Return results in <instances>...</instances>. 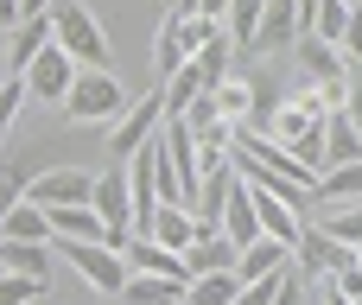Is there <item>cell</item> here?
Masks as SVG:
<instances>
[{
    "instance_id": "30bf717a",
    "label": "cell",
    "mask_w": 362,
    "mask_h": 305,
    "mask_svg": "<svg viewBox=\"0 0 362 305\" xmlns=\"http://www.w3.org/2000/svg\"><path fill=\"white\" fill-rule=\"evenodd\" d=\"M286 57H293V70H305V83H331V76H350L344 51H337L331 38H318V32H299Z\"/></svg>"
},
{
    "instance_id": "4fadbf2b",
    "label": "cell",
    "mask_w": 362,
    "mask_h": 305,
    "mask_svg": "<svg viewBox=\"0 0 362 305\" xmlns=\"http://www.w3.org/2000/svg\"><path fill=\"white\" fill-rule=\"evenodd\" d=\"M223 236L235 242V248H248V242H261L267 229H261V210H255V185L242 178L235 185V197H229V210H223Z\"/></svg>"
},
{
    "instance_id": "3957f363",
    "label": "cell",
    "mask_w": 362,
    "mask_h": 305,
    "mask_svg": "<svg viewBox=\"0 0 362 305\" xmlns=\"http://www.w3.org/2000/svg\"><path fill=\"white\" fill-rule=\"evenodd\" d=\"M165 121H172V108H165V83H159V89H146L140 102H127V115L108 127V159H134L146 140H159Z\"/></svg>"
},
{
    "instance_id": "f35d334b",
    "label": "cell",
    "mask_w": 362,
    "mask_h": 305,
    "mask_svg": "<svg viewBox=\"0 0 362 305\" xmlns=\"http://www.w3.org/2000/svg\"><path fill=\"white\" fill-rule=\"evenodd\" d=\"M356 83H362V70H356Z\"/></svg>"
},
{
    "instance_id": "d6a6232c",
    "label": "cell",
    "mask_w": 362,
    "mask_h": 305,
    "mask_svg": "<svg viewBox=\"0 0 362 305\" xmlns=\"http://www.w3.org/2000/svg\"><path fill=\"white\" fill-rule=\"evenodd\" d=\"M274 305H305V274H299V261L286 267V280H280V299Z\"/></svg>"
},
{
    "instance_id": "8fae6325",
    "label": "cell",
    "mask_w": 362,
    "mask_h": 305,
    "mask_svg": "<svg viewBox=\"0 0 362 305\" xmlns=\"http://www.w3.org/2000/svg\"><path fill=\"white\" fill-rule=\"evenodd\" d=\"M127 267L134 274H165V280H185L191 287V261L178 255V248H165V242H153V236H127Z\"/></svg>"
},
{
    "instance_id": "8d00e7d4",
    "label": "cell",
    "mask_w": 362,
    "mask_h": 305,
    "mask_svg": "<svg viewBox=\"0 0 362 305\" xmlns=\"http://www.w3.org/2000/svg\"><path fill=\"white\" fill-rule=\"evenodd\" d=\"M19 19H25V13H19V0H0V32H13Z\"/></svg>"
},
{
    "instance_id": "e575fe53",
    "label": "cell",
    "mask_w": 362,
    "mask_h": 305,
    "mask_svg": "<svg viewBox=\"0 0 362 305\" xmlns=\"http://www.w3.org/2000/svg\"><path fill=\"white\" fill-rule=\"evenodd\" d=\"M318 305H356V299H350V293H344V287H337V280L325 274V293H318Z\"/></svg>"
},
{
    "instance_id": "e0dca14e",
    "label": "cell",
    "mask_w": 362,
    "mask_h": 305,
    "mask_svg": "<svg viewBox=\"0 0 362 305\" xmlns=\"http://www.w3.org/2000/svg\"><path fill=\"white\" fill-rule=\"evenodd\" d=\"M191 287L185 280H165V274H127L121 287V305H185Z\"/></svg>"
},
{
    "instance_id": "6da1fadb",
    "label": "cell",
    "mask_w": 362,
    "mask_h": 305,
    "mask_svg": "<svg viewBox=\"0 0 362 305\" xmlns=\"http://www.w3.org/2000/svg\"><path fill=\"white\" fill-rule=\"evenodd\" d=\"M127 83L115 76V70H76V83H70V96H64V121L70 127H115L121 115H127Z\"/></svg>"
},
{
    "instance_id": "52a82bcc",
    "label": "cell",
    "mask_w": 362,
    "mask_h": 305,
    "mask_svg": "<svg viewBox=\"0 0 362 305\" xmlns=\"http://www.w3.org/2000/svg\"><path fill=\"white\" fill-rule=\"evenodd\" d=\"M25 197L45 204V210H57V204H95V172H83V166H45V172H32Z\"/></svg>"
},
{
    "instance_id": "277c9868",
    "label": "cell",
    "mask_w": 362,
    "mask_h": 305,
    "mask_svg": "<svg viewBox=\"0 0 362 305\" xmlns=\"http://www.w3.org/2000/svg\"><path fill=\"white\" fill-rule=\"evenodd\" d=\"M57 255H64L95 293H108V299H121V287H127V274H134L115 242H57Z\"/></svg>"
},
{
    "instance_id": "7402d4cb",
    "label": "cell",
    "mask_w": 362,
    "mask_h": 305,
    "mask_svg": "<svg viewBox=\"0 0 362 305\" xmlns=\"http://www.w3.org/2000/svg\"><path fill=\"white\" fill-rule=\"evenodd\" d=\"M45 45H51V13H45V19H19L13 38H6V70H25Z\"/></svg>"
},
{
    "instance_id": "5b68a950",
    "label": "cell",
    "mask_w": 362,
    "mask_h": 305,
    "mask_svg": "<svg viewBox=\"0 0 362 305\" xmlns=\"http://www.w3.org/2000/svg\"><path fill=\"white\" fill-rule=\"evenodd\" d=\"M76 70H83V64H76V57H70L57 38H51V45H45V51H38V57H32L19 76H25V89H32V102H45V108H64V96H70Z\"/></svg>"
},
{
    "instance_id": "7a4b0ae2",
    "label": "cell",
    "mask_w": 362,
    "mask_h": 305,
    "mask_svg": "<svg viewBox=\"0 0 362 305\" xmlns=\"http://www.w3.org/2000/svg\"><path fill=\"white\" fill-rule=\"evenodd\" d=\"M51 38H57L76 64L108 70V32H102V19L89 13V0H57V6H51Z\"/></svg>"
},
{
    "instance_id": "d590c367",
    "label": "cell",
    "mask_w": 362,
    "mask_h": 305,
    "mask_svg": "<svg viewBox=\"0 0 362 305\" xmlns=\"http://www.w3.org/2000/svg\"><path fill=\"white\" fill-rule=\"evenodd\" d=\"M344 115H350V127H356V134H362V83H356V89H350V102H344Z\"/></svg>"
},
{
    "instance_id": "9c48e42d",
    "label": "cell",
    "mask_w": 362,
    "mask_h": 305,
    "mask_svg": "<svg viewBox=\"0 0 362 305\" xmlns=\"http://www.w3.org/2000/svg\"><path fill=\"white\" fill-rule=\"evenodd\" d=\"M299 32H305L299 0H267V13H261V32H255V51H248V57H286Z\"/></svg>"
},
{
    "instance_id": "cb8c5ba5",
    "label": "cell",
    "mask_w": 362,
    "mask_h": 305,
    "mask_svg": "<svg viewBox=\"0 0 362 305\" xmlns=\"http://www.w3.org/2000/svg\"><path fill=\"white\" fill-rule=\"evenodd\" d=\"M261 13H267V0H229V13H223V32H229L235 57H248V51H255V32H261Z\"/></svg>"
},
{
    "instance_id": "9a60e30c",
    "label": "cell",
    "mask_w": 362,
    "mask_h": 305,
    "mask_svg": "<svg viewBox=\"0 0 362 305\" xmlns=\"http://www.w3.org/2000/svg\"><path fill=\"white\" fill-rule=\"evenodd\" d=\"M0 236H13V242H51V248H57V229H51V210H45V204H32V197H19V204L6 210Z\"/></svg>"
},
{
    "instance_id": "ba28073f",
    "label": "cell",
    "mask_w": 362,
    "mask_h": 305,
    "mask_svg": "<svg viewBox=\"0 0 362 305\" xmlns=\"http://www.w3.org/2000/svg\"><path fill=\"white\" fill-rule=\"evenodd\" d=\"M293 261H299V274H305V280H325V274L350 267V261H356V248H350V242H337L325 223H305V229H299V242H293Z\"/></svg>"
},
{
    "instance_id": "ac0fdd59",
    "label": "cell",
    "mask_w": 362,
    "mask_h": 305,
    "mask_svg": "<svg viewBox=\"0 0 362 305\" xmlns=\"http://www.w3.org/2000/svg\"><path fill=\"white\" fill-rule=\"evenodd\" d=\"M280 267H293V248H286V242H274V236L248 242V248H242V261H235L242 287H248V280H267V274H280Z\"/></svg>"
},
{
    "instance_id": "2e32d148",
    "label": "cell",
    "mask_w": 362,
    "mask_h": 305,
    "mask_svg": "<svg viewBox=\"0 0 362 305\" xmlns=\"http://www.w3.org/2000/svg\"><path fill=\"white\" fill-rule=\"evenodd\" d=\"M146 236L185 255V248L197 242V210H191V204H159V210H153V229H146Z\"/></svg>"
},
{
    "instance_id": "5bb4252c",
    "label": "cell",
    "mask_w": 362,
    "mask_h": 305,
    "mask_svg": "<svg viewBox=\"0 0 362 305\" xmlns=\"http://www.w3.org/2000/svg\"><path fill=\"white\" fill-rule=\"evenodd\" d=\"M255 210H261V229L274 236V242H299V229H305V217H299V204H286V197H274V191H261L255 185Z\"/></svg>"
},
{
    "instance_id": "7c38bea8",
    "label": "cell",
    "mask_w": 362,
    "mask_h": 305,
    "mask_svg": "<svg viewBox=\"0 0 362 305\" xmlns=\"http://www.w3.org/2000/svg\"><path fill=\"white\" fill-rule=\"evenodd\" d=\"M51 229H57V242H115V229L102 223L95 204H57L51 210Z\"/></svg>"
},
{
    "instance_id": "ab89813d",
    "label": "cell",
    "mask_w": 362,
    "mask_h": 305,
    "mask_svg": "<svg viewBox=\"0 0 362 305\" xmlns=\"http://www.w3.org/2000/svg\"><path fill=\"white\" fill-rule=\"evenodd\" d=\"M356 13H362V6H356Z\"/></svg>"
},
{
    "instance_id": "d6986e66",
    "label": "cell",
    "mask_w": 362,
    "mask_h": 305,
    "mask_svg": "<svg viewBox=\"0 0 362 305\" xmlns=\"http://www.w3.org/2000/svg\"><path fill=\"white\" fill-rule=\"evenodd\" d=\"M185 261H191V280H197V274H216V267H235V261H242V248H235V242H229L223 229H210V236H197V242L185 248Z\"/></svg>"
},
{
    "instance_id": "1f68e13d",
    "label": "cell",
    "mask_w": 362,
    "mask_h": 305,
    "mask_svg": "<svg viewBox=\"0 0 362 305\" xmlns=\"http://www.w3.org/2000/svg\"><path fill=\"white\" fill-rule=\"evenodd\" d=\"M25 185H32V172H25V166H13V159H0V223H6V210L25 197Z\"/></svg>"
},
{
    "instance_id": "8992f818",
    "label": "cell",
    "mask_w": 362,
    "mask_h": 305,
    "mask_svg": "<svg viewBox=\"0 0 362 305\" xmlns=\"http://www.w3.org/2000/svg\"><path fill=\"white\" fill-rule=\"evenodd\" d=\"M95 210L115 229V248H127V236H134V172H127V159L95 172Z\"/></svg>"
},
{
    "instance_id": "74e56055",
    "label": "cell",
    "mask_w": 362,
    "mask_h": 305,
    "mask_svg": "<svg viewBox=\"0 0 362 305\" xmlns=\"http://www.w3.org/2000/svg\"><path fill=\"white\" fill-rule=\"evenodd\" d=\"M51 6H57V0H19V13H25V19H45Z\"/></svg>"
},
{
    "instance_id": "f546056e",
    "label": "cell",
    "mask_w": 362,
    "mask_h": 305,
    "mask_svg": "<svg viewBox=\"0 0 362 305\" xmlns=\"http://www.w3.org/2000/svg\"><path fill=\"white\" fill-rule=\"evenodd\" d=\"M45 293H51L45 274H6L0 267V305H45Z\"/></svg>"
},
{
    "instance_id": "4dcf8cb0",
    "label": "cell",
    "mask_w": 362,
    "mask_h": 305,
    "mask_svg": "<svg viewBox=\"0 0 362 305\" xmlns=\"http://www.w3.org/2000/svg\"><path fill=\"white\" fill-rule=\"evenodd\" d=\"M32 102V89H25V76L13 70L6 83H0V146H6V134H13V121H19V108Z\"/></svg>"
},
{
    "instance_id": "f1b7e54d",
    "label": "cell",
    "mask_w": 362,
    "mask_h": 305,
    "mask_svg": "<svg viewBox=\"0 0 362 305\" xmlns=\"http://www.w3.org/2000/svg\"><path fill=\"white\" fill-rule=\"evenodd\" d=\"M204 89H210V76H204V70H197V57H191L178 76H165V108H172V115H185V108H191Z\"/></svg>"
},
{
    "instance_id": "d4e9b609",
    "label": "cell",
    "mask_w": 362,
    "mask_h": 305,
    "mask_svg": "<svg viewBox=\"0 0 362 305\" xmlns=\"http://www.w3.org/2000/svg\"><path fill=\"white\" fill-rule=\"evenodd\" d=\"M0 267L6 274H45L51 280V242H13V236H0Z\"/></svg>"
},
{
    "instance_id": "60d3db41",
    "label": "cell",
    "mask_w": 362,
    "mask_h": 305,
    "mask_svg": "<svg viewBox=\"0 0 362 305\" xmlns=\"http://www.w3.org/2000/svg\"><path fill=\"white\" fill-rule=\"evenodd\" d=\"M356 6H362V0H356Z\"/></svg>"
},
{
    "instance_id": "ffe728a7",
    "label": "cell",
    "mask_w": 362,
    "mask_h": 305,
    "mask_svg": "<svg viewBox=\"0 0 362 305\" xmlns=\"http://www.w3.org/2000/svg\"><path fill=\"white\" fill-rule=\"evenodd\" d=\"M350 159H362V134L350 127L344 108H331V115H325V172H331V166H350Z\"/></svg>"
},
{
    "instance_id": "484cf974",
    "label": "cell",
    "mask_w": 362,
    "mask_h": 305,
    "mask_svg": "<svg viewBox=\"0 0 362 305\" xmlns=\"http://www.w3.org/2000/svg\"><path fill=\"white\" fill-rule=\"evenodd\" d=\"M242 299V274L235 267H216V274H197L191 280V299L185 305H235Z\"/></svg>"
},
{
    "instance_id": "836d02e7",
    "label": "cell",
    "mask_w": 362,
    "mask_h": 305,
    "mask_svg": "<svg viewBox=\"0 0 362 305\" xmlns=\"http://www.w3.org/2000/svg\"><path fill=\"white\" fill-rule=\"evenodd\" d=\"M331 280H337V287H344V293H350V299L362 305V255H356V261H350V267H337Z\"/></svg>"
},
{
    "instance_id": "4316f807",
    "label": "cell",
    "mask_w": 362,
    "mask_h": 305,
    "mask_svg": "<svg viewBox=\"0 0 362 305\" xmlns=\"http://www.w3.org/2000/svg\"><path fill=\"white\" fill-rule=\"evenodd\" d=\"M312 223H325L337 242H350L362 255V204H312Z\"/></svg>"
},
{
    "instance_id": "603a6c76",
    "label": "cell",
    "mask_w": 362,
    "mask_h": 305,
    "mask_svg": "<svg viewBox=\"0 0 362 305\" xmlns=\"http://www.w3.org/2000/svg\"><path fill=\"white\" fill-rule=\"evenodd\" d=\"M210 96H216V108H223L235 127H255V89H248V70H229Z\"/></svg>"
},
{
    "instance_id": "44dd1931",
    "label": "cell",
    "mask_w": 362,
    "mask_h": 305,
    "mask_svg": "<svg viewBox=\"0 0 362 305\" xmlns=\"http://www.w3.org/2000/svg\"><path fill=\"white\" fill-rule=\"evenodd\" d=\"M312 197H318V204H362V159H350V166H331V172H318Z\"/></svg>"
},
{
    "instance_id": "83f0119b",
    "label": "cell",
    "mask_w": 362,
    "mask_h": 305,
    "mask_svg": "<svg viewBox=\"0 0 362 305\" xmlns=\"http://www.w3.org/2000/svg\"><path fill=\"white\" fill-rule=\"evenodd\" d=\"M153 57H159V76H178V70L191 64V45H185V32H178V13H165V25H159V38H153Z\"/></svg>"
}]
</instances>
